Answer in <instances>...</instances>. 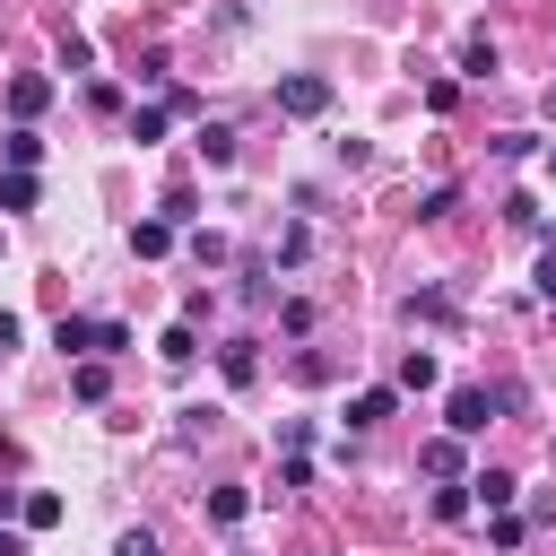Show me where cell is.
I'll list each match as a JSON object with an SVG mask.
<instances>
[{
	"mask_svg": "<svg viewBox=\"0 0 556 556\" xmlns=\"http://www.w3.org/2000/svg\"><path fill=\"white\" fill-rule=\"evenodd\" d=\"M217 365H226V382H252V374H261V356H252V339H226V348H217Z\"/></svg>",
	"mask_w": 556,
	"mask_h": 556,
	"instance_id": "obj_11",
	"label": "cell"
},
{
	"mask_svg": "<svg viewBox=\"0 0 556 556\" xmlns=\"http://www.w3.org/2000/svg\"><path fill=\"white\" fill-rule=\"evenodd\" d=\"M547 165H556V148H547Z\"/></svg>",
	"mask_w": 556,
	"mask_h": 556,
	"instance_id": "obj_26",
	"label": "cell"
},
{
	"mask_svg": "<svg viewBox=\"0 0 556 556\" xmlns=\"http://www.w3.org/2000/svg\"><path fill=\"white\" fill-rule=\"evenodd\" d=\"M391 400H400L391 382H374V391H356V400H348V426H382V417H391Z\"/></svg>",
	"mask_w": 556,
	"mask_h": 556,
	"instance_id": "obj_5",
	"label": "cell"
},
{
	"mask_svg": "<svg viewBox=\"0 0 556 556\" xmlns=\"http://www.w3.org/2000/svg\"><path fill=\"white\" fill-rule=\"evenodd\" d=\"M113 556H156V539H148V530H122V547H113Z\"/></svg>",
	"mask_w": 556,
	"mask_h": 556,
	"instance_id": "obj_22",
	"label": "cell"
},
{
	"mask_svg": "<svg viewBox=\"0 0 556 556\" xmlns=\"http://www.w3.org/2000/svg\"><path fill=\"white\" fill-rule=\"evenodd\" d=\"M417 469H426V478H452V469H460V434H434V443L417 452Z\"/></svg>",
	"mask_w": 556,
	"mask_h": 556,
	"instance_id": "obj_9",
	"label": "cell"
},
{
	"mask_svg": "<svg viewBox=\"0 0 556 556\" xmlns=\"http://www.w3.org/2000/svg\"><path fill=\"white\" fill-rule=\"evenodd\" d=\"M443 426H452V434H486V426H495V391H478V382H460V391L443 400Z\"/></svg>",
	"mask_w": 556,
	"mask_h": 556,
	"instance_id": "obj_2",
	"label": "cell"
},
{
	"mask_svg": "<svg viewBox=\"0 0 556 556\" xmlns=\"http://www.w3.org/2000/svg\"><path fill=\"white\" fill-rule=\"evenodd\" d=\"M235 148H243V139H235L226 122H200V156H208V165H235Z\"/></svg>",
	"mask_w": 556,
	"mask_h": 556,
	"instance_id": "obj_10",
	"label": "cell"
},
{
	"mask_svg": "<svg viewBox=\"0 0 556 556\" xmlns=\"http://www.w3.org/2000/svg\"><path fill=\"white\" fill-rule=\"evenodd\" d=\"M35 156H43L35 130H9V139H0V165H9V174H35Z\"/></svg>",
	"mask_w": 556,
	"mask_h": 556,
	"instance_id": "obj_6",
	"label": "cell"
},
{
	"mask_svg": "<svg viewBox=\"0 0 556 556\" xmlns=\"http://www.w3.org/2000/svg\"><path fill=\"white\" fill-rule=\"evenodd\" d=\"M156 356H165V365H191V356H200V339H191V321H174V330L156 339Z\"/></svg>",
	"mask_w": 556,
	"mask_h": 556,
	"instance_id": "obj_12",
	"label": "cell"
},
{
	"mask_svg": "<svg viewBox=\"0 0 556 556\" xmlns=\"http://www.w3.org/2000/svg\"><path fill=\"white\" fill-rule=\"evenodd\" d=\"M130 252H139V261L174 252V217H148V226H130Z\"/></svg>",
	"mask_w": 556,
	"mask_h": 556,
	"instance_id": "obj_7",
	"label": "cell"
},
{
	"mask_svg": "<svg viewBox=\"0 0 556 556\" xmlns=\"http://www.w3.org/2000/svg\"><path fill=\"white\" fill-rule=\"evenodd\" d=\"M539 295H547V304H556V243H547V252H539Z\"/></svg>",
	"mask_w": 556,
	"mask_h": 556,
	"instance_id": "obj_23",
	"label": "cell"
},
{
	"mask_svg": "<svg viewBox=\"0 0 556 556\" xmlns=\"http://www.w3.org/2000/svg\"><path fill=\"white\" fill-rule=\"evenodd\" d=\"M130 139L156 148V139H165V104H139V113H130Z\"/></svg>",
	"mask_w": 556,
	"mask_h": 556,
	"instance_id": "obj_14",
	"label": "cell"
},
{
	"mask_svg": "<svg viewBox=\"0 0 556 556\" xmlns=\"http://www.w3.org/2000/svg\"><path fill=\"white\" fill-rule=\"evenodd\" d=\"M70 391H78V400H104V391H113V374H104V365H78V374H70Z\"/></svg>",
	"mask_w": 556,
	"mask_h": 556,
	"instance_id": "obj_19",
	"label": "cell"
},
{
	"mask_svg": "<svg viewBox=\"0 0 556 556\" xmlns=\"http://www.w3.org/2000/svg\"><path fill=\"white\" fill-rule=\"evenodd\" d=\"M400 391H434V356H426V348L400 356Z\"/></svg>",
	"mask_w": 556,
	"mask_h": 556,
	"instance_id": "obj_13",
	"label": "cell"
},
{
	"mask_svg": "<svg viewBox=\"0 0 556 556\" xmlns=\"http://www.w3.org/2000/svg\"><path fill=\"white\" fill-rule=\"evenodd\" d=\"M0 208H35V174H0Z\"/></svg>",
	"mask_w": 556,
	"mask_h": 556,
	"instance_id": "obj_18",
	"label": "cell"
},
{
	"mask_svg": "<svg viewBox=\"0 0 556 556\" xmlns=\"http://www.w3.org/2000/svg\"><path fill=\"white\" fill-rule=\"evenodd\" d=\"M52 348H61V356H87V348H96V321H87V313H61Z\"/></svg>",
	"mask_w": 556,
	"mask_h": 556,
	"instance_id": "obj_8",
	"label": "cell"
},
{
	"mask_svg": "<svg viewBox=\"0 0 556 556\" xmlns=\"http://www.w3.org/2000/svg\"><path fill=\"white\" fill-rule=\"evenodd\" d=\"M452 208H460V182H434V191H426V208H417V217H452Z\"/></svg>",
	"mask_w": 556,
	"mask_h": 556,
	"instance_id": "obj_21",
	"label": "cell"
},
{
	"mask_svg": "<svg viewBox=\"0 0 556 556\" xmlns=\"http://www.w3.org/2000/svg\"><path fill=\"white\" fill-rule=\"evenodd\" d=\"M434 521H469V478H460V486H443V495H434Z\"/></svg>",
	"mask_w": 556,
	"mask_h": 556,
	"instance_id": "obj_20",
	"label": "cell"
},
{
	"mask_svg": "<svg viewBox=\"0 0 556 556\" xmlns=\"http://www.w3.org/2000/svg\"><path fill=\"white\" fill-rule=\"evenodd\" d=\"M9 348H17V313H0V356H9Z\"/></svg>",
	"mask_w": 556,
	"mask_h": 556,
	"instance_id": "obj_24",
	"label": "cell"
},
{
	"mask_svg": "<svg viewBox=\"0 0 556 556\" xmlns=\"http://www.w3.org/2000/svg\"><path fill=\"white\" fill-rule=\"evenodd\" d=\"M0 556H26V539H17V530H0Z\"/></svg>",
	"mask_w": 556,
	"mask_h": 556,
	"instance_id": "obj_25",
	"label": "cell"
},
{
	"mask_svg": "<svg viewBox=\"0 0 556 556\" xmlns=\"http://www.w3.org/2000/svg\"><path fill=\"white\" fill-rule=\"evenodd\" d=\"M17 513H26V530H52V521H61V495H43V486H35Z\"/></svg>",
	"mask_w": 556,
	"mask_h": 556,
	"instance_id": "obj_16",
	"label": "cell"
},
{
	"mask_svg": "<svg viewBox=\"0 0 556 556\" xmlns=\"http://www.w3.org/2000/svg\"><path fill=\"white\" fill-rule=\"evenodd\" d=\"M460 70H469V78H486V70H495V43H486V35H469V43H460Z\"/></svg>",
	"mask_w": 556,
	"mask_h": 556,
	"instance_id": "obj_17",
	"label": "cell"
},
{
	"mask_svg": "<svg viewBox=\"0 0 556 556\" xmlns=\"http://www.w3.org/2000/svg\"><path fill=\"white\" fill-rule=\"evenodd\" d=\"M43 104H52V78H35V70H26V78H9V113H17V122H35Z\"/></svg>",
	"mask_w": 556,
	"mask_h": 556,
	"instance_id": "obj_4",
	"label": "cell"
},
{
	"mask_svg": "<svg viewBox=\"0 0 556 556\" xmlns=\"http://www.w3.org/2000/svg\"><path fill=\"white\" fill-rule=\"evenodd\" d=\"M278 113H295V122L330 113V78H321V70H287V78H278Z\"/></svg>",
	"mask_w": 556,
	"mask_h": 556,
	"instance_id": "obj_1",
	"label": "cell"
},
{
	"mask_svg": "<svg viewBox=\"0 0 556 556\" xmlns=\"http://www.w3.org/2000/svg\"><path fill=\"white\" fill-rule=\"evenodd\" d=\"M243 504H252L243 486H208V521H243Z\"/></svg>",
	"mask_w": 556,
	"mask_h": 556,
	"instance_id": "obj_15",
	"label": "cell"
},
{
	"mask_svg": "<svg viewBox=\"0 0 556 556\" xmlns=\"http://www.w3.org/2000/svg\"><path fill=\"white\" fill-rule=\"evenodd\" d=\"M513 495H521L513 469H478V478H469V504H486V513H513Z\"/></svg>",
	"mask_w": 556,
	"mask_h": 556,
	"instance_id": "obj_3",
	"label": "cell"
}]
</instances>
